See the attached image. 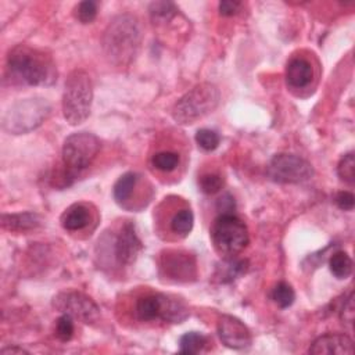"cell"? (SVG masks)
Instances as JSON below:
<instances>
[{
    "instance_id": "6da1fadb",
    "label": "cell",
    "mask_w": 355,
    "mask_h": 355,
    "mask_svg": "<svg viewBox=\"0 0 355 355\" xmlns=\"http://www.w3.org/2000/svg\"><path fill=\"white\" fill-rule=\"evenodd\" d=\"M7 65L11 76L24 85L46 86L57 79L51 58L26 44H18L10 50Z\"/></svg>"
},
{
    "instance_id": "7a4b0ae2",
    "label": "cell",
    "mask_w": 355,
    "mask_h": 355,
    "mask_svg": "<svg viewBox=\"0 0 355 355\" xmlns=\"http://www.w3.org/2000/svg\"><path fill=\"white\" fill-rule=\"evenodd\" d=\"M140 26L135 17L123 14L115 17L107 26L103 37V47L107 57L123 65L130 62L140 44Z\"/></svg>"
},
{
    "instance_id": "3957f363",
    "label": "cell",
    "mask_w": 355,
    "mask_h": 355,
    "mask_svg": "<svg viewBox=\"0 0 355 355\" xmlns=\"http://www.w3.org/2000/svg\"><path fill=\"white\" fill-rule=\"evenodd\" d=\"M93 101V85L89 73L73 69L64 85L62 114L71 125H79L87 119Z\"/></svg>"
},
{
    "instance_id": "277c9868",
    "label": "cell",
    "mask_w": 355,
    "mask_h": 355,
    "mask_svg": "<svg viewBox=\"0 0 355 355\" xmlns=\"http://www.w3.org/2000/svg\"><path fill=\"white\" fill-rule=\"evenodd\" d=\"M220 93L215 85L208 82L200 83L175 103L172 108V118L182 125L194 123L212 112L218 107Z\"/></svg>"
},
{
    "instance_id": "5b68a950",
    "label": "cell",
    "mask_w": 355,
    "mask_h": 355,
    "mask_svg": "<svg viewBox=\"0 0 355 355\" xmlns=\"http://www.w3.org/2000/svg\"><path fill=\"white\" fill-rule=\"evenodd\" d=\"M211 240L215 250L225 258L236 257L248 244V230L244 222L233 214H220L212 223Z\"/></svg>"
},
{
    "instance_id": "8992f818",
    "label": "cell",
    "mask_w": 355,
    "mask_h": 355,
    "mask_svg": "<svg viewBox=\"0 0 355 355\" xmlns=\"http://www.w3.org/2000/svg\"><path fill=\"white\" fill-rule=\"evenodd\" d=\"M101 143L97 136L89 132L69 135L62 144V162L69 176H76L86 169L98 154Z\"/></svg>"
},
{
    "instance_id": "52a82bcc",
    "label": "cell",
    "mask_w": 355,
    "mask_h": 355,
    "mask_svg": "<svg viewBox=\"0 0 355 355\" xmlns=\"http://www.w3.org/2000/svg\"><path fill=\"white\" fill-rule=\"evenodd\" d=\"M50 114V105L43 98H26L15 103L3 116V128L19 135L39 126Z\"/></svg>"
},
{
    "instance_id": "ba28073f",
    "label": "cell",
    "mask_w": 355,
    "mask_h": 355,
    "mask_svg": "<svg viewBox=\"0 0 355 355\" xmlns=\"http://www.w3.org/2000/svg\"><path fill=\"white\" fill-rule=\"evenodd\" d=\"M268 176L276 183L298 184L313 176V168L306 159L295 154L280 153L270 159L268 165Z\"/></svg>"
},
{
    "instance_id": "9c48e42d",
    "label": "cell",
    "mask_w": 355,
    "mask_h": 355,
    "mask_svg": "<svg viewBox=\"0 0 355 355\" xmlns=\"http://www.w3.org/2000/svg\"><path fill=\"white\" fill-rule=\"evenodd\" d=\"M53 306L61 313L71 315L86 324H93L100 318L98 305L86 294L79 291H61L53 298Z\"/></svg>"
},
{
    "instance_id": "30bf717a",
    "label": "cell",
    "mask_w": 355,
    "mask_h": 355,
    "mask_svg": "<svg viewBox=\"0 0 355 355\" xmlns=\"http://www.w3.org/2000/svg\"><path fill=\"white\" fill-rule=\"evenodd\" d=\"M161 269L175 282H189L196 276V261L189 252L168 250L161 257Z\"/></svg>"
},
{
    "instance_id": "8fae6325",
    "label": "cell",
    "mask_w": 355,
    "mask_h": 355,
    "mask_svg": "<svg viewBox=\"0 0 355 355\" xmlns=\"http://www.w3.org/2000/svg\"><path fill=\"white\" fill-rule=\"evenodd\" d=\"M218 336L220 341L233 349L248 348L252 343L251 331L236 316L222 315L218 320Z\"/></svg>"
},
{
    "instance_id": "7c38bea8",
    "label": "cell",
    "mask_w": 355,
    "mask_h": 355,
    "mask_svg": "<svg viewBox=\"0 0 355 355\" xmlns=\"http://www.w3.org/2000/svg\"><path fill=\"white\" fill-rule=\"evenodd\" d=\"M141 251V241L130 222H125L115 237L114 255L119 265H132Z\"/></svg>"
},
{
    "instance_id": "4fadbf2b",
    "label": "cell",
    "mask_w": 355,
    "mask_h": 355,
    "mask_svg": "<svg viewBox=\"0 0 355 355\" xmlns=\"http://www.w3.org/2000/svg\"><path fill=\"white\" fill-rule=\"evenodd\" d=\"M309 354L323 355V354H337V355H351L354 354V341L347 334H323L318 337L311 348Z\"/></svg>"
},
{
    "instance_id": "5bb4252c",
    "label": "cell",
    "mask_w": 355,
    "mask_h": 355,
    "mask_svg": "<svg viewBox=\"0 0 355 355\" xmlns=\"http://www.w3.org/2000/svg\"><path fill=\"white\" fill-rule=\"evenodd\" d=\"M189 316L186 304L169 294H158V319L168 323H182Z\"/></svg>"
},
{
    "instance_id": "9a60e30c",
    "label": "cell",
    "mask_w": 355,
    "mask_h": 355,
    "mask_svg": "<svg viewBox=\"0 0 355 355\" xmlns=\"http://www.w3.org/2000/svg\"><path fill=\"white\" fill-rule=\"evenodd\" d=\"M313 76L311 64L301 57L288 61L286 68V80L291 87H305Z\"/></svg>"
},
{
    "instance_id": "2e32d148",
    "label": "cell",
    "mask_w": 355,
    "mask_h": 355,
    "mask_svg": "<svg viewBox=\"0 0 355 355\" xmlns=\"http://www.w3.org/2000/svg\"><path fill=\"white\" fill-rule=\"evenodd\" d=\"M61 225L65 230L76 232L85 229L90 222V212L85 204L76 202L69 205L61 215Z\"/></svg>"
},
{
    "instance_id": "e0dca14e",
    "label": "cell",
    "mask_w": 355,
    "mask_h": 355,
    "mask_svg": "<svg viewBox=\"0 0 355 355\" xmlns=\"http://www.w3.org/2000/svg\"><path fill=\"white\" fill-rule=\"evenodd\" d=\"M1 225L4 229L11 232H28L36 229L40 225V218L35 212H18V214H3Z\"/></svg>"
},
{
    "instance_id": "ac0fdd59",
    "label": "cell",
    "mask_w": 355,
    "mask_h": 355,
    "mask_svg": "<svg viewBox=\"0 0 355 355\" xmlns=\"http://www.w3.org/2000/svg\"><path fill=\"white\" fill-rule=\"evenodd\" d=\"M248 269V262L245 259H239L236 257L225 258V261L216 266L215 279L220 283H230L239 276L244 275Z\"/></svg>"
},
{
    "instance_id": "d6986e66",
    "label": "cell",
    "mask_w": 355,
    "mask_h": 355,
    "mask_svg": "<svg viewBox=\"0 0 355 355\" xmlns=\"http://www.w3.org/2000/svg\"><path fill=\"white\" fill-rule=\"evenodd\" d=\"M139 180V176L137 173L135 172H126L123 173L114 184V198L118 204H123L126 202L132 193H133V189L136 187V183Z\"/></svg>"
},
{
    "instance_id": "ffe728a7",
    "label": "cell",
    "mask_w": 355,
    "mask_h": 355,
    "mask_svg": "<svg viewBox=\"0 0 355 355\" xmlns=\"http://www.w3.org/2000/svg\"><path fill=\"white\" fill-rule=\"evenodd\" d=\"M136 316L141 322L157 320L158 318V294L146 295L136 302Z\"/></svg>"
},
{
    "instance_id": "44dd1931",
    "label": "cell",
    "mask_w": 355,
    "mask_h": 355,
    "mask_svg": "<svg viewBox=\"0 0 355 355\" xmlns=\"http://www.w3.org/2000/svg\"><path fill=\"white\" fill-rule=\"evenodd\" d=\"M329 269L337 279H347L352 272V259L345 251H336L329 259Z\"/></svg>"
},
{
    "instance_id": "7402d4cb",
    "label": "cell",
    "mask_w": 355,
    "mask_h": 355,
    "mask_svg": "<svg viewBox=\"0 0 355 355\" xmlns=\"http://www.w3.org/2000/svg\"><path fill=\"white\" fill-rule=\"evenodd\" d=\"M207 337L198 331L184 333L179 340V351L182 354H198L204 349Z\"/></svg>"
},
{
    "instance_id": "603a6c76",
    "label": "cell",
    "mask_w": 355,
    "mask_h": 355,
    "mask_svg": "<svg viewBox=\"0 0 355 355\" xmlns=\"http://www.w3.org/2000/svg\"><path fill=\"white\" fill-rule=\"evenodd\" d=\"M193 223H194L193 212L190 209H180L173 215L171 220V229L176 234L186 236L193 229Z\"/></svg>"
},
{
    "instance_id": "cb8c5ba5",
    "label": "cell",
    "mask_w": 355,
    "mask_h": 355,
    "mask_svg": "<svg viewBox=\"0 0 355 355\" xmlns=\"http://www.w3.org/2000/svg\"><path fill=\"white\" fill-rule=\"evenodd\" d=\"M272 300L275 301V304L280 308H288L293 305L294 300H295V293L294 288L286 283V282H279L270 294Z\"/></svg>"
},
{
    "instance_id": "d4e9b609",
    "label": "cell",
    "mask_w": 355,
    "mask_h": 355,
    "mask_svg": "<svg viewBox=\"0 0 355 355\" xmlns=\"http://www.w3.org/2000/svg\"><path fill=\"white\" fill-rule=\"evenodd\" d=\"M151 164L158 171L171 172L179 165V154L173 151H159L153 155Z\"/></svg>"
},
{
    "instance_id": "484cf974",
    "label": "cell",
    "mask_w": 355,
    "mask_h": 355,
    "mask_svg": "<svg viewBox=\"0 0 355 355\" xmlns=\"http://www.w3.org/2000/svg\"><path fill=\"white\" fill-rule=\"evenodd\" d=\"M150 15L154 22L169 21L176 14V7L171 1H155L150 4Z\"/></svg>"
},
{
    "instance_id": "4316f807",
    "label": "cell",
    "mask_w": 355,
    "mask_h": 355,
    "mask_svg": "<svg viewBox=\"0 0 355 355\" xmlns=\"http://www.w3.org/2000/svg\"><path fill=\"white\" fill-rule=\"evenodd\" d=\"M337 175L343 182H345L351 186L354 184V182H355V157H354L352 151L341 157V159L337 165Z\"/></svg>"
},
{
    "instance_id": "83f0119b",
    "label": "cell",
    "mask_w": 355,
    "mask_h": 355,
    "mask_svg": "<svg viewBox=\"0 0 355 355\" xmlns=\"http://www.w3.org/2000/svg\"><path fill=\"white\" fill-rule=\"evenodd\" d=\"M196 141H197V144H198L202 150H205V151H212V150H215V148L219 146L220 137H219V135H218L215 130L204 128V129L197 130V133H196Z\"/></svg>"
},
{
    "instance_id": "f1b7e54d",
    "label": "cell",
    "mask_w": 355,
    "mask_h": 355,
    "mask_svg": "<svg viewBox=\"0 0 355 355\" xmlns=\"http://www.w3.org/2000/svg\"><path fill=\"white\" fill-rule=\"evenodd\" d=\"M75 330L73 318L67 313H61V316L55 320V336L61 341H68L72 338Z\"/></svg>"
},
{
    "instance_id": "f546056e",
    "label": "cell",
    "mask_w": 355,
    "mask_h": 355,
    "mask_svg": "<svg viewBox=\"0 0 355 355\" xmlns=\"http://www.w3.org/2000/svg\"><path fill=\"white\" fill-rule=\"evenodd\" d=\"M75 15H76L78 21L82 22V24L93 22L96 15H97V3L92 1V0L80 1L75 7Z\"/></svg>"
},
{
    "instance_id": "4dcf8cb0",
    "label": "cell",
    "mask_w": 355,
    "mask_h": 355,
    "mask_svg": "<svg viewBox=\"0 0 355 355\" xmlns=\"http://www.w3.org/2000/svg\"><path fill=\"white\" fill-rule=\"evenodd\" d=\"M200 190L205 194H215L223 186V179L218 173H205L198 180Z\"/></svg>"
},
{
    "instance_id": "1f68e13d",
    "label": "cell",
    "mask_w": 355,
    "mask_h": 355,
    "mask_svg": "<svg viewBox=\"0 0 355 355\" xmlns=\"http://www.w3.org/2000/svg\"><path fill=\"white\" fill-rule=\"evenodd\" d=\"M340 319L344 324H348L352 327L354 323V294L351 293L343 302L340 309Z\"/></svg>"
},
{
    "instance_id": "d6a6232c",
    "label": "cell",
    "mask_w": 355,
    "mask_h": 355,
    "mask_svg": "<svg viewBox=\"0 0 355 355\" xmlns=\"http://www.w3.org/2000/svg\"><path fill=\"white\" fill-rule=\"evenodd\" d=\"M334 202L343 211H352L355 205V197L351 191H338L334 197Z\"/></svg>"
},
{
    "instance_id": "836d02e7",
    "label": "cell",
    "mask_w": 355,
    "mask_h": 355,
    "mask_svg": "<svg viewBox=\"0 0 355 355\" xmlns=\"http://www.w3.org/2000/svg\"><path fill=\"white\" fill-rule=\"evenodd\" d=\"M241 7L240 1H234V0H225L219 3V14L223 17H230L239 12Z\"/></svg>"
},
{
    "instance_id": "e575fe53",
    "label": "cell",
    "mask_w": 355,
    "mask_h": 355,
    "mask_svg": "<svg viewBox=\"0 0 355 355\" xmlns=\"http://www.w3.org/2000/svg\"><path fill=\"white\" fill-rule=\"evenodd\" d=\"M1 354L3 355H6V354H28V351H25L24 348H19V347H7V348L1 349Z\"/></svg>"
}]
</instances>
